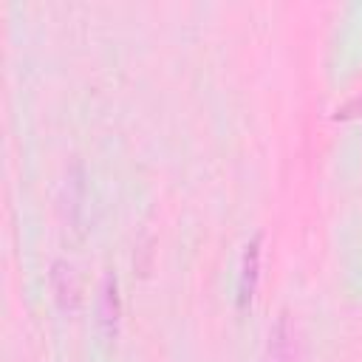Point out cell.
I'll use <instances>...</instances> for the list:
<instances>
[{
  "label": "cell",
  "instance_id": "cell-1",
  "mask_svg": "<svg viewBox=\"0 0 362 362\" xmlns=\"http://www.w3.org/2000/svg\"><path fill=\"white\" fill-rule=\"evenodd\" d=\"M260 235H255L246 249H243V260H240V277H238V305L246 308L252 303L255 286H257V269H260Z\"/></svg>",
  "mask_w": 362,
  "mask_h": 362
},
{
  "label": "cell",
  "instance_id": "cell-2",
  "mask_svg": "<svg viewBox=\"0 0 362 362\" xmlns=\"http://www.w3.org/2000/svg\"><path fill=\"white\" fill-rule=\"evenodd\" d=\"M99 322L105 328L107 337L116 334V322H119V286L116 277L107 274L105 286H102V300H99Z\"/></svg>",
  "mask_w": 362,
  "mask_h": 362
},
{
  "label": "cell",
  "instance_id": "cell-3",
  "mask_svg": "<svg viewBox=\"0 0 362 362\" xmlns=\"http://www.w3.org/2000/svg\"><path fill=\"white\" fill-rule=\"evenodd\" d=\"M291 359V331H288V317L280 314L277 325L269 334V362H288Z\"/></svg>",
  "mask_w": 362,
  "mask_h": 362
},
{
  "label": "cell",
  "instance_id": "cell-4",
  "mask_svg": "<svg viewBox=\"0 0 362 362\" xmlns=\"http://www.w3.org/2000/svg\"><path fill=\"white\" fill-rule=\"evenodd\" d=\"M51 280H54V291L59 297L62 305H74L76 303V280H74V269L68 263H54V272H51Z\"/></svg>",
  "mask_w": 362,
  "mask_h": 362
}]
</instances>
